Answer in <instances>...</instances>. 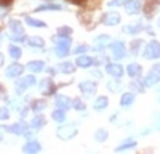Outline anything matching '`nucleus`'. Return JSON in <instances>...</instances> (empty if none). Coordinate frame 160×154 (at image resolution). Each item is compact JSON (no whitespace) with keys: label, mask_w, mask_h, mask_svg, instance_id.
<instances>
[{"label":"nucleus","mask_w":160,"mask_h":154,"mask_svg":"<svg viewBox=\"0 0 160 154\" xmlns=\"http://www.w3.org/2000/svg\"><path fill=\"white\" fill-rule=\"evenodd\" d=\"M38 151H40V143H37V141H29L24 146V152H38Z\"/></svg>","instance_id":"6ab92c4d"},{"label":"nucleus","mask_w":160,"mask_h":154,"mask_svg":"<svg viewBox=\"0 0 160 154\" xmlns=\"http://www.w3.org/2000/svg\"><path fill=\"white\" fill-rule=\"evenodd\" d=\"M78 88H80V92H82L83 95H87V96H90V95H93L96 92V84L95 82H90V80H87V82H82L78 85Z\"/></svg>","instance_id":"423d86ee"},{"label":"nucleus","mask_w":160,"mask_h":154,"mask_svg":"<svg viewBox=\"0 0 160 154\" xmlns=\"http://www.w3.org/2000/svg\"><path fill=\"white\" fill-rule=\"evenodd\" d=\"M108 103H109V100L106 98V96H99L95 101V109H104L106 106H108Z\"/></svg>","instance_id":"5701e85b"},{"label":"nucleus","mask_w":160,"mask_h":154,"mask_svg":"<svg viewBox=\"0 0 160 154\" xmlns=\"http://www.w3.org/2000/svg\"><path fill=\"white\" fill-rule=\"evenodd\" d=\"M61 7L56 5V3H48V5H42V7H38L35 11H47V10H59Z\"/></svg>","instance_id":"473e14b6"},{"label":"nucleus","mask_w":160,"mask_h":154,"mask_svg":"<svg viewBox=\"0 0 160 154\" xmlns=\"http://www.w3.org/2000/svg\"><path fill=\"white\" fill-rule=\"evenodd\" d=\"M28 42L31 47H43V40L40 37H31V38H28Z\"/></svg>","instance_id":"c85d7f7f"},{"label":"nucleus","mask_w":160,"mask_h":154,"mask_svg":"<svg viewBox=\"0 0 160 154\" xmlns=\"http://www.w3.org/2000/svg\"><path fill=\"white\" fill-rule=\"evenodd\" d=\"M22 71H24V66H21L19 63H13L7 68V75L8 77H18L22 74Z\"/></svg>","instance_id":"0eeeda50"},{"label":"nucleus","mask_w":160,"mask_h":154,"mask_svg":"<svg viewBox=\"0 0 160 154\" xmlns=\"http://www.w3.org/2000/svg\"><path fill=\"white\" fill-rule=\"evenodd\" d=\"M56 106L59 109H69L72 106V100H69L68 96H64V95H58L56 96Z\"/></svg>","instance_id":"9b49d317"},{"label":"nucleus","mask_w":160,"mask_h":154,"mask_svg":"<svg viewBox=\"0 0 160 154\" xmlns=\"http://www.w3.org/2000/svg\"><path fill=\"white\" fill-rule=\"evenodd\" d=\"M10 26H11L13 34H24V31H22V28H21V23H19V21L11 19V21H10Z\"/></svg>","instance_id":"4be33fe9"},{"label":"nucleus","mask_w":160,"mask_h":154,"mask_svg":"<svg viewBox=\"0 0 160 154\" xmlns=\"http://www.w3.org/2000/svg\"><path fill=\"white\" fill-rule=\"evenodd\" d=\"M139 7H141V2H139V0H128V2L125 3V8H127V11L130 13V15L136 13V11L139 10Z\"/></svg>","instance_id":"ddd939ff"},{"label":"nucleus","mask_w":160,"mask_h":154,"mask_svg":"<svg viewBox=\"0 0 160 154\" xmlns=\"http://www.w3.org/2000/svg\"><path fill=\"white\" fill-rule=\"evenodd\" d=\"M3 130H7V127H2V125H0V141H2V135H3Z\"/></svg>","instance_id":"79ce46f5"},{"label":"nucleus","mask_w":160,"mask_h":154,"mask_svg":"<svg viewBox=\"0 0 160 154\" xmlns=\"http://www.w3.org/2000/svg\"><path fill=\"white\" fill-rule=\"evenodd\" d=\"M123 2H127V0H111L109 5H111V7H118V5H122Z\"/></svg>","instance_id":"4c0bfd02"},{"label":"nucleus","mask_w":160,"mask_h":154,"mask_svg":"<svg viewBox=\"0 0 160 154\" xmlns=\"http://www.w3.org/2000/svg\"><path fill=\"white\" fill-rule=\"evenodd\" d=\"M75 135H77L75 125H68V127L58 128V136H59L61 140H69V138H72V136H75Z\"/></svg>","instance_id":"7ed1b4c3"},{"label":"nucleus","mask_w":160,"mask_h":154,"mask_svg":"<svg viewBox=\"0 0 160 154\" xmlns=\"http://www.w3.org/2000/svg\"><path fill=\"white\" fill-rule=\"evenodd\" d=\"M69 2H72V3H75V5H83L85 0H69Z\"/></svg>","instance_id":"ea45409f"},{"label":"nucleus","mask_w":160,"mask_h":154,"mask_svg":"<svg viewBox=\"0 0 160 154\" xmlns=\"http://www.w3.org/2000/svg\"><path fill=\"white\" fill-rule=\"evenodd\" d=\"M102 23L108 24V26H115L120 23V15L118 13H106L102 16Z\"/></svg>","instance_id":"1a4fd4ad"},{"label":"nucleus","mask_w":160,"mask_h":154,"mask_svg":"<svg viewBox=\"0 0 160 154\" xmlns=\"http://www.w3.org/2000/svg\"><path fill=\"white\" fill-rule=\"evenodd\" d=\"M109 40H111L109 35H99L96 40H95V45H96V48H102V47H106V45L109 44Z\"/></svg>","instance_id":"aec40b11"},{"label":"nucleus","mask_w":160,"mask_h":154,"mask_svg":"<svg viewBox=\"0 0 160 154\" xmlns=\"http://www.w3.org/2000/svg\"><path fill=\"white\" fill-rule=\"evenodd\" d=\"M157 5H158L157 0H148V2H146V7H144L146 15H148V16H152V13H154V10H155Z\"/></svg>","instance_id":"a211bd4d"},{"label":"nucleus","mask_w":160,"mask_h":154,"mask_svg":"<svg viewBox=\"0 0 160 154\" xmlns=\"http://www.w3.org/2000/svg\"><path fill=\"white\" fill-rule=\"evenodd\" d=\"M136 145V141L135 140H127V141H123L122 145H120L118 148H117V151H123V149H128V148H133Z\"/></svg>","instance_id":"cd10ccee"},{"label":"nucleus","mask_w":160,"mask_h":154,"mask_svg":"<svg viewBox=\"0 0 160 154\" xmlns=\"http://www.w3.org/2000/svg\"><path fill=\"white\" fill-rule=\"evenodd\" d=\"M13 0H0V7H8Z\"/></svg>","instance_id":"58836bf2"},{"label":"nucleus","mask_w":160,"mask_h":154,"mask_svg":"<svg viewBox=\"0 0 160 154\" xmlns=\"http://www.w3.org/2000/svg\"><path fill=\"white\" fill-rule=\"evenodd\" d=\"M45 106H47V103H45L43 100H35V101L32 103V106H31V108H32L34 111H42Z\"/></svg>","instance_id":"bb28decb"},{"label":"nucleus","mask_w":160,"mask_h":154,"mask_svg":"<svg viewBox=\"0 0 160 154\" xmlns=\"http://www.w3.org/2000/svg\"><path fill=\"white\" fill-rule=\"evenodd\" d=\"M59 71L61 72H64V74H71V72H74L75 71V66L71 63V61H64V63H61L59 64Z\"/></svg>","instance_id":"f3484780"},{"label":"nucleus","mask_w":160,"mask_h":154,"mask_svg":"<svg viewBox=\"0 0 160 154\" xmlns=\"http://www.w3.org/2000/svg\"><path fill=\"white\" fill-rule=\"evenodd\" d=\"M112 51H114V58L120 59V58H123L127 55V51H125V45L122 42H114L112 44Z\"/></svg>","instance_id":"9d476101"},{"label":"nucleus","mask_w":160,"mask_h":154,"mask_svg":"<svg viewBox=\"0 0 160 154\" xmlns=\"http://www.w3.org/2000/svg\"><path fill=\"white\" fill-rule=\"evenodd\" d=\"M28 68H29L32 72H40V71H43L45 63H43V61H31V63L28 64Z\"/></svg>","instance_id":"dca6fc26"},{"label":"nucleus","mask_w":160,"mask_h":154,"mask_svg":"<svg viewBox=\"0 0 160 154\" xmlns=\"http://www.w3.org/2000/svg\"><path fill=\"white\" fill-rule=\"evenodd\" d=\"M87 50H88L87 45H78V47L75 48V53H77V55H82V53H85Z\"/></svg>","instance_id":"e433bc0d"},{"label":"nucleus","mask_w":160,"mask_h":154,"mask_svg":"<svg viewBox=\"0 0 160 154\" xmlns=\"http://www.w3.org/2000/svg\"><path fill=\"white\" fill-rule=\"evenodd\" d=\"M154 71H157V72H160V64H155V66H154Z\"/></svg>","instance_id":"37998d69"},{"label":"nucleus","mask_w":160,"mask_h":154,"mask_svg":"<svg viewBox=\"0 0 160 154\" xmlns=\"http://www.w3.org/2000/svg\"><path fill=\"white\" fill-rule=\"evenodd\" d=\"M75 64H77V66H80V68H90L91 64H93V59L90 56H78L77 61H75Z\"/></svg>","instance_id":"2eb2a0df"},{"label":"nucleus","mask_w":160,"mask_h":154,"mask_svg":"<svg viewBox=\"0 0 160 154\" xmlns=\"http://www.w3.org/2000/svg\"><path fill=\"white\" fill-rule=\"evenodd\" d=\"M127 72L131 77H138L141 74V66H139V64H136V63H131V64H128V66H127Z\"/></svg>","instance_id":"4468645a"},{"label":"nucleus","mask_w":160,"mask_h":154,"mask_svg":"<svg viewBox=\"0 0 160 154\" xmlns=\"http://www.w3.org/2000/svg\"><path fill=\"white\" fill-rule=\"evenodd\" d=\"M142 28L138 24V26H127V28H123V32H127V34H136V32H139Z\"/></svg>","instance_id":"72a5a7b5"},{"label":"nucleus","mask_w":160,"mask_h":154,"mask_svg":"<svg viewBox=\"0 0 160 154\" xmlns=\"http://www.w3.org/2000/svg\"><path fill=\"white\" fill-rule=\"evenodd\" d=\"M26 23H28L29 26H34V28H45V26H47L43 21L34 19V18H31V16H28V18H26Z\"/></svg>","instance_id":"b1692460"},{"label":"nucleus","mask_w":160,"mask_h":154,"mask_svg":"<svg viewBox=\"0 0 160 154\" xmlns=\"http://www.w3.org/2000/svg\"><path fill=\"white\" fill-rule=\"evenodd\" d=\"M139 44H141V42H139V40H136L135 44H133V45H131V48H133V51H136V48H139Z\"/></svg>","instance_id":"a19ab883"},{"label":"nucleus","mask_w":160,"mask_h":154,"mask_svg":"<svg viewBox=\"0 0 160 154\" xmlns=\"http://www.w3.org/2000/svg\"><path fill=\"white\" fill-rule=\"evenodd\" d=\"M43 124H45V119L42 117V116H37V117H34L31 121V127H34V128H40Z\"/></svg>","instance_id":"393cba45"},{"label":"nucleus","mask_w":160,"mask_h":154,"mask_svg":"<svg viewBox=\"0 0 160 154\" xmlns=\"http://www.w3.org/2000/svg\"><path fill=\"white\" fill-rule=\"evenodd\" d=\"M10 55H11V58L18 59V58L22 55V51H21V48H18V47H15V45H11V47H10Z\"/></svg>","instance_id":"7c9ffc66"},{"label":"nucleus","mask_w":160,"mask_h":154,"mask_svg":"<svg viewBox=\"0 0 160 154\" xmlns=\"http://www.w3.org/2000/svg\"><path fill=\"white\" fill-rule=\"evenodd\" d=\"M95 138H96L98 141H101V143H102V141H106V140H108V130H102V128H99V130L95 133Z\"/></svg>","instance_id":"c756f323"},{"label":"nucleus","mask_w":160,"mask_h":154,"mask_svg":"<svg viewBox=\"0 0 160 154\" xmlns=\"http://www.w3.org/2000/svg\"><path fill=\"white\" fill-rule=\"evenodd\" d=\"M53 119H55L56 122H64V119H66V112H64V109H58V111L53 112Z\"/></svg>","instance_id":"a878e982"},{"label":"nucleus","mask_w":160,"mask_h":154,"mask_svg":"<svg viewBox=\"0 0 160 154\" xmlns=\"http://www.w3.org/2000/svg\"><path fill=\"white\" fill-rule=\"evenodd\" d=\"M32 85H35V77L28 75V77H22V79L19 80V84L16 85V90H18V93H22V90H24V88L32 87Z\"/></svg>","instance_id":"39448f33"},{"label":"nucleus","mask_w":160,"mask_h":154,"mask_svg":"<svg viewBox=\"0 0 160 154\" xmlns=\"http://www.w3.org/2000/svg\"><path fill=\"white\" fill-rule=\"evenodd\" d=\"M71 34H72V29L68 28V26H62V28L58 29V35H59V37H69Z\"/></svg>","instance_id":"2f4dec72"},{"label":"nucleus","mask_w":160,"mask_h":154,"mask_svg":"<svg viewBox=\"0 0 160 154\" xmlns=\"http://www.w3.org/2000/svg\"><path fill=\"white\" fill-rule=\"evenodd\" d=\"M158 80H160V72H157V71L152 69V72H149L148 75H146L144 85H146V87H152V85L158 84Z\"/></svg>","instance_id":"6e6552de"},{"label":"nucleus","mask_w":160,"mask_h":154,"mask_svg":"<svg viewBox=\"0 0 160 154\" xmlns=\"http://www.w3.org/2000/svg\"><path fill=\"white\" fill-rule=\"evenodd\" d=\"M133 101H135V95H133V93H123V95H122V100H120L122 106H125V108L130 106Z\"/></svg>","instance_id":"412c9836"},{"label":"nucleus","mask_w":160,"mask_h":154,"mask_svg":"<svg viewBox=\"0 0 160 154\" xmlns=\"http://www.w3.org/2000/svg\"><path fill=\"white\" fill-rule=\"evenodd\" d=\"M55 44H56V55L58 56H66V55L69 53V47H71L69 37H59L58 40L55 38Z\"/></svg>","instance_id":"f257e3e1"},{"label":"nucleus","mask_w":160,"mask_h":154,"mask_svg":"<svg viewBox=\"0 0 160 154\" xmlns=\"http://www.w3.org/2000/svg\"><path fill=\"white\" fill-rule=\"evenodd\" d=\"M144 58L148 59H155V58H160V44L158 42H151L146 45L144 48Z\"/></svg>","instance_id":"f03ea898"},{"label":"nucleus","mask_w":160,"mask_h":154,"mask_svg":"<svg viewBox=\"0 0 160 154\" xmlns=\"http://www.w3.org/2000/svg\"><path fill=\"white\" fill-rule=\"evenodd\" d=\"M10 117V112H8V109H5V108H0V121H5V119H8Z\"/></svg>","instance_id":"c9c22d12"},{"label":"nucleus","mask_w":160,"mask_h":154,"mask_svg":"<svg viewBox=\"0 0 160 154\" xmlns=\"http://www.w3.org/2000/svg\"><path fill=\"white\" fill-rule=\"evenodd\" d=\"M2 61H3V58H2V55H0V66H2Z\"/></svg>","instance_id":"c03bdc74"},{"label":"nucleus","mask_w":160,"mask_h":154,"mask_svg":"<svg viewBox=\"0 0 160 154\" xmlns=\"http://www.w3.org/2000/svg\"><path fill=\"white\" fill-rule=\"evenodd\" d=\"M158 26H160V19H158Z\"/></svg>","instance_id":"a18cd8bd"},{"label":"nucleus","mask_w":160,"mask_h":154,"mask_svg":"<svg viewBox=\"0 0 160 154\" xmlns=\"http://www.w3.org/2000/svg\"><path fill=\"white\" fill-rule=\"evenodd\" d=\"M106 71L114 77H122V74H123V68L120 66V64H108V66H106Z\"/></svg>","instance_id":"f8f14e48"},{"label":"nucleus","mask_w":160,"mask_h":154,"mask_svg":"<svg viewBox=\"0 0 160 154\" xmlns=\"http://www.w3.org/2000/svg\"><path fill=\"white\" fill-rule=\"evenodd\" d=\"M7 130H10L15 135H28V125L24 122H18V124H13V125L7 127Z\"/></svg>","instance_id":"20e7f679"},{"label":"nucleus","mask_w":160,"mask_h":154,"mask_svg":"<svg viewBox=\"0 0 160 154\" xmlns=\"http://www.w3.org/2000/svg\"><path fill=\"white\" fill-rule=\"evenodd\" d=\"M72 106H74L75 109H78V111H82V109H85V105H83V103L80 101L78 98H77V100H72Z\"/></svg>","instance_id":"f704fd0d"}]
</instances>
